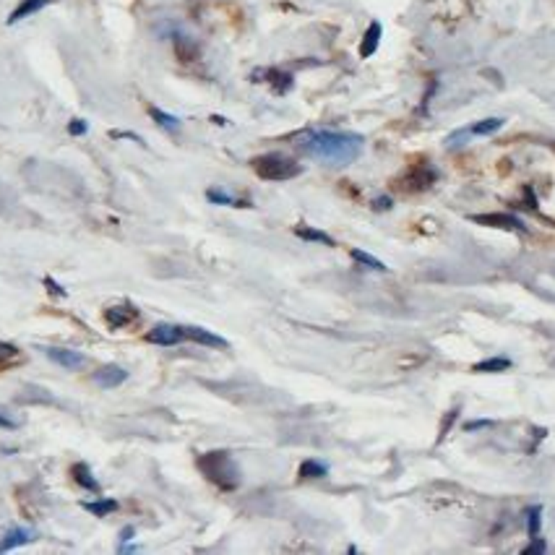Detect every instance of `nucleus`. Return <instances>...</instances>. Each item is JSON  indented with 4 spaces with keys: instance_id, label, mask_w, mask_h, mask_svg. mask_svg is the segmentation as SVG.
<instances>
[{
    "instance_id": "a878e982",
    "label": "nucleus",
    "mask_w": 555,
    "mask_h": 555,
    "mask_svg": "<svg viewBox=\"0 0 555 555\" xmlns=\"http://www.w3.org/2000/svg\"><path fill=\"white\" fill-rule=\"evenodd\" d=\"M269 81H274V89H276V91H287V89L292 87V76L279 74V71H269Z\"/></svg>"
},
{
    "instance_id": "473e14b6",
    "label": "nucleus",
    "mask_w": 555,
    "mask_h": 555,
    "mask_svg": "<svg viewBox=\"0 0 555 555\" xmlns=\"http://www.w3.org/2000/svg\"><path fill=\"white\" fill-rule=\"evenodd\" d=\"M0 428H8V431H13V428H19V422L11 417H6V415H0Z\"/></svg>"
},
{
    "instance_id": "dca6fc26",
    "label": "nucleus",
    "mask_w": 555,
    "mask_h": 555,
    "mask_svg": "<svg viewBox=\"0 0 555 555\" xmlns=\"http://www.w3.org/2000/svg\"><path fill=\"white\" fill-rule=\"evenodd\" d=\"M21 360H24V355H21L19 347L8 345V342H0V370L13 368V365H19Z\"/></svg>"
},
{
    "instance_id": "20e7f679",
    "label": "nucleus",
    "mask_w": 555,
    "mask_h": 555,
    "mask_svg": "<svg viewBox=\"0 0 555 555\" xmlns=\"http://www.w3.org/2000/svg\"><path fill=\"white\" fill-rule=\"evenodd\" d=\"M183 339H185V331H183V326H177V323H157V326L146 334V342L160 345V347L180 345Z\"/></svg>"
},
{
    "instance_id": "4be33fe9",
    "label": "nucleus",
    "mask_w": 555,
    "mask_h": 555,
    "mask_svg": "<svg viewBox=\"0 0 555 555\" xmlns=\"http://www.w3.org/2000/svg\"><path fill=\"white\" fill-rule=\"evenodd\" d=\"M352 261H358L360 266H365V269H373V272H381V274H383V272H389L383 261H378V259H376V256H370V253H365V250H358V248L352 250Z\"/></svg>"
},
{
    "instance_id": "c85d7f7f",
    "label": "nucleus",
    "mask_w": 555,
    "mask_h": 555,
    "mask_svg": "<svg viewBox=\"0 0 555 555\" xmlns=\"http://www.w3.org/2000/svg\"><path fill=\"white\" fill-rule=\"evenodd\" d=\"M457 417H459V409H454V412H451V415H448V417L444 420V425H441V438H438V441H444V435L448 431H451V425H454V422H457Z\"/></svg>"
},
{
    "instance_id": "b1692460",
    "label": "nucleus",
    "mask_w": 555,
    "mask_h": 555,
    "mask_svg": "<svg viewBox=\"0 0 555 555\" xmlns=\"http://www.w3.org/2000/svg\"><path fill=\"white\" fill-rule=\"evenodd\" d=\"M206 198H209L211 204H219V206H248L246 201H237L235 196L224 193V191H217V188L206 191Z\"/></svg>"
},
{
    "instance_id": "f03ea898",
    "label": "nucleus",
    "mask_w": 555,
    "mask_h": 555,
    "mask_svg": "<svg viewBox=\"0 0 555 555\" xmlns=\"http://www.w3.org/2000/svg\"><path fill=\"white\" fill-rule=\"evenodd\" d=\"M198 469L206 475V480L214 482L219 490H235L240 485V469L235 464L230 451H209L196 459Z\"/></svg>"
},
{
    "instance_id": "39448f33",
    "label": "nucleus",
    "mask_w": 555,
    "mask_h": 555,
    "mask_svg": "<svg viewBox=\"0 0 555 555\" xmlns=\"http://www.w3.org/2000/svg\"><path fill=\"white\" fill-rule=\"evenodd\" d=\"M45 355H47L55 365H61L65 370H78L87 365V358L81 355V352H76V349H61V347H47L45 349Z\"/></svg>"
},
{
    "instance_id": "2eb2a0df",
    "label": "nucleus",
    "mask_w": 555,
    "mask_h": 555,
    "mask_svg": "<svg viewBox=\"0 0 555 555\" xmlns=\"http://www.w3.org/2000/svg\"><path fill=\"white\" fill-rule=\"evenodd\" d=\"M175 52H177V58H180L183 63H191L198 58V45L191 37L177 34V37H175Z\"/></svg>"
},
{
    "instance_id": "bb28decb",
    "label": "nucleus",
    "mask_w": 555,
    "mask_h": 555,
    "mask_svg": "<svg viewBox=\"0 0 555 555\" xmlns=\"http://www.w3.org/2000/svg\"><path fill=\"white\" fill-rule=\"evenodd\" d=\"M547 550V545L540 540V537H532V545L524 547V555H543Z\"/></svg>"
},
{
    "instance_id": "4468645a",
    "label": "nucleus",
    "mask_w": 555,
    "mask_h": 555,
    "mask_svg": "<svg viewBox=\"0 0 555 555\" xmlns=\"http://www.w3.org/2000/svg\"><path fill=\"white\" fill-rule=\"evenodd\" d=\"M378 42H381V24H378V21H373V24L368 26V32H365V37H362L360 55H362V58H370V55L378 50Z\"/></svg>"
},
{
    "instance_id": "1a4fd4ad",
    "label": "nucleus",
    "mask_w": 555,
    "mask_h": 555,
    "mask_svg": "<svg viewBox=\"0 0 555 555\" xmlns=\"http://www.w3.org/2000/svg\"><path fill=\"white\" fill-rule=\"evenodd\" d=\"M183 331H185V339H191V342H198V345H204V347H217V349H227V342H224L222 336L206 331V329H201V326H183Z\"/></svg>"
},
{
    "instance_id": "aec40b11",
    "label": "nucleus",
    "mask_w": 555,
    "mask_h": 555,
    "mask_svg": "<svg viewBox=\"0 0 555 555\" xmlns=\"http://www.w3.org/2000/svg\"><path fill=\"white\" fill-rule=\"evenodd\" d=\"M89 514H94V516H110L118 511V501H112V498H102V501H89L84 503Z\"/></svg>"
},
{
    "instance_id": "f257e3e1",
    "label": "nucleus",
    "mask_w": 555,
    "mask_h": 555,
    "mask_svg": "<svg viewBox=\"0 0 555 555\" xmlns=\"http://www.w3.org/2000/svg\"><path fill=\"white\" fill-rule=\"evenodd\" d=\"M365 146V138L360 133H342V131H310L303 136L300 149L323 162L329 167H347L360 157V151Z\"/></svg>"
},
{
    "instance_id": "393cba45",
    "label": "nucleus",
    "mask_w": 555,
    "mask_h": 555,
    "mask_svg": "<svg viewBox=\"0 0 555 555\" xmlns=\"http://www.w3.org/2000/svg\"><path fill=\"white\" fill-rule=\"evenodd\" d=\"M540 514H543L540 506H532L530 511H527V532H530V537H537V534H540Z\"/></svg>"
},
{
    "instance_id": "7ed1b4c3",
    "label": "nucleus",
    "mask_w": 555,
    "mask_h": 555,
    "mask_svg": "<svg viewBox=\"0 0 555 555\" xmlns=\"http://www.w3.org/2000/svg\"><path fill=\"white\" fill-rule=\"evenodd\" d=\"M250 167L256 170L261 180H274V183H282V180H292L303 173V167L295 160L284 157V154H261L250 162Z\"/></svg>"
},
{
    "instance_id": "6e6552de",
    "label": "nucleus",
    "mask_w": 555,
    "mask_h": 555,
    "mask_svg": "<svg viewBox=\"0 0 555 555\" xmlns=\"http://www.w3.org/2000/svg\"><path fill=\"white\" fill-rule=\"evenodd\" d=\"M125 378H128V370L120 368V365H102L91 376V381L102 386V389H118L120 383H125Z\"/></svg>"
},
{
    "instance_id": "f3484780",
    "label": "nucleus",
    "mask_w": 555,
    "mask_h": 555,
    "mask_svg": "<svg viewBox=\"0 0 555 555\" xmlns=\"http://www.w3.org/2000/svg\"><path fill=\"white\" fill-rule=\"evenodd\" d=\"M295 235H297V237H303V240H310V243H323V246H329V248L336 246L331 235L321 232V230H313V227H305V224L295 227Z\"/></svg>"
},
{
    "instance_id": "6ab92c4d",
    "label": "nucleus",
    "mask_w": 555,
    "mask_h": 555,
    "mask_svg": "<svg viewBox=\"0 0 555 555\" xmlns=\"http://www.w3.org/2000/svg\"><path fill=\"white\" fill-rule=\"evenodd\" d=\"M326 475H329V467H326L323 461L305 459V461L300 464V477H305V480H318V477H326Z\"/></svg>"
},
{
    "instance_id": "9b49d317",
    "label": "nucleus",
    "mask_w": 555,
    "mask_h": 555,
    "mask_svg": "<svg viewBox=\"0 0 555 555\" xmlns=\"http://www.w3.org/2000/svg\"><path fill=\"white\" fill-rule=\"evenodd\" d=\"M37 534L32 530H21V527H13V530L6 532V537H0V553H8L13 547H19V545H26L32 543Z\"/></svg>"
},
{
    "instance_id": "ddd939ff",
    "label": "nucleus",
    "mask_w": 555,
    "mask_h": 555,
    "mask_svg": "<svg viewBox=\"0 0 555 555\" xmlns=\"http://www.w3.org/2000/svg\"><path fill=\"white\" fill-rule=\"evenodd\" d=\"M71 475H74V480L78 482L84 490H89V493H99V482H97V477L91 475L89 464H84V461L74 464V467H71Z\"/></svg>"
},
{
    "instance_id": "9d476101",
    "label": "nucleus",
    "mask_w": 555,
    "mask_h": 555,
    "mask_svg": "<svg viewBox=\"0 0 555 555\" xmlns=\"http://www.w3.org/2000/svg\"><path fill=\"white\" fill-rule=\"evenodd\" d=\"M433 180H435V170L428 167V164H422V167L409 170V175L404 177V188H409V191H422V188L433 185Z\"/></svg>"
},
{
    "instance_id": "72a5a7b5",
    "label": "nucleus",
    "mask_w": 555,
    "mask_h": 555,
    "mask_svg": "<svg viewBox=\"0 0 555 555\" xmlns=\"http://www.w3.org/2000/svg\"><path fill=\"white\" fill-rule=\"evenodd\" d=\"M128 540H133V527H125L120 532V543H128Z\"/></svg>"
},
{
    "instance_id": "5701e85b",
    "label": "nucleus",
    "mask_w": 555,
    "mask_h": 555,
    "mask_svg": "<svg viewBox=\"0 0 555 555\" xmlns=\"http://www.w3.org/2000/svg\"><path fill=\"white\" fill-rule=\"evenodd\" d=\"M149 115L157 120V125H162L164 131H170V133H175V131H180V120L175 118V115H167V112L157 110V107H151L149 110Z\"/></svg>"
},
{
    "instance_id": "c756f323",
    "label": "nucleus",
    "mask_w": 555,
    "mask_h": 555,
    "mask_svg": "<svg viewBox=\"0 0 555 555\" xmlns=\"http://www.w3.org/2000/svg\"><path fill=\"white\" fill-rule=\"evenodd\" d=\"M42 282L47 284V290H50V292H52V295H58V297H65V290H63L61 284L55 282V279H52V276H45V279H42Z\"/></svg>"
},
{
    "instance_id": "f8f14e48",
    "label": "nucleus",
    "mask_w": 555,
    "mask_h": 555,
    "mask_svg": "<svg viewBox=\"0 0 555 555\" xmlns=\"http://www.w3.org/2000/svg\"><path fill=\"white\" fill-rule=\"evenodd\" d=\"M45 6H50V0H21V3L16 6V11L8 16V24H19V21H24V19H29L32 13L42 11Z\"/></svg>"
},
{
    "instance_id": "412c9836",
    "label": "nucleus",
    "mask_w": 555,
    "mask_h": 555,
    "mask_svg": "<svg viewBox=\"0 0 555 555\" xmlns=\"http://www.w3.org/2000/svg\"><path fill=\"white\" fill-rule=\"evenodd\" d=\"M511 368V360L508 358H493V360H482L477 365H472L475 373H501V370Z\"/></svg>"
},
{
    "instance_id": "7c9ffc66",
    "label": "nucleus",
    "mask_w": 555,
    "mask_h": 555,
    "mask_svg": "<svg viewBox=\"0 0 555 555\" xmlns=\"http://www.w3.org/2000/svg\"><path fill=\"white\" fill-rule=\"evenodd\" d=\"M373 209H376V211L391 209V198H389V196H386V198L378 196V198H376V201H373Z\"/></svg>"
},
{
    "instance_id": "2f4dec72",
    "label": "nucleus",
    "mask_w": 555,
    "mask_h": 555,
    "mask_svg": "<svg viewBox=\"0 0 555 555\" xmlns=\"http://www.w3.org/2000/svg\"><path fill=\"white\" fill-rule=\"evenodd\" d=\"M490 425H493L490 420H475V422H467V433L480 431V428H490Z\"/></svg>"
},
{
    "instance_id": "cd10ccee",
    "label": "nucleus",
    "mask_w": 555,
    "mask_h": 555,
    "mask_svg": "<svg viewBox=\"0 0 555 555\" xmlns=\"http://www.w3.org/2000/svg\"><path fill=\"white\" fill-rule=\"evenodd\" d=\"M87 120H71V125H68V133L71 136H81V133H87Z\"/></svg>"
},
{
    "instance_id": "a211bd4d",
    "label": "nucleus",
    "mask_w": 555,
    "mask_h": 555,
    "mask_svg": "<svg viewBox=\"0 0 555 555\" xmlns=\"http://www.w3.org/2000/svg\"><path fill=\"white\" fill-rule=\"evenodd\" d=\"M501 128H503V118H488V120H480L472 128H467V133L469 136H490V133L501 131Z\"/></svg>"
},
{
    "instance_id": "423d86ee",
    "label": "nucleus",
    "mask_w": 555,
    "mask_h": 555,
    "mask_svg": "<svg viewBox=\"0 0 555 555\" xmlns=\"http://www.w3.org/2000/svg\"><path fill=\"white\" fill-rule=\"evenodd\" d=\"M472 222L485 224V227H501V230H514V232H527V227L521 219L511 217V214H475Z\"/></svg>"
},
{
    "instance_id": "0eeeda50",
    "label": "nucleus",
    "mask_w": 555,
    "mask_h": 555,
    "mask_svg": "<svg viewBox=\"0 0 555 555\" xmlns=\"http://www.w3.org/2000/svg\"><path fill=\"white\" fill-rule=\"evenodd\" d=\"M138 318V310L133 305H112V308L105 310V323L110 326V329H125V326H131V323Z\"/></svg>"
}]
</instances>
